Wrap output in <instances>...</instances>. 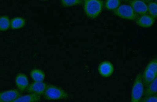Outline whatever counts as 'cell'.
I'll list each match as a JSON object with an SVG mask.
<instances>
[{"instance_id": "1", "label": "cell", "mask_w": 157, "mask_h": 102, "mask_svg": "<svg viewBox=\"0 0 157 102\" xmlns=\"http://www.w3.org/2000/svg\"><path fill=\"white\" fill-rule=\"evenodd\" d=\"M83 3L84 12L91 19L98 17L103 10L104 5L102 0H85Z\"/></svg>"}, {"instance_id": "9", "label": "cell", "mask_w": 157, "mask_h": 102, "mask_svg": "<svg viewBox=\"0 0 157 102\" xmlns=\"http://www.w3.org/2000/svg\"><path fill=\"white\" fill-rule=\"evenodd\" d=\"M47 86L44 82H34L29 85L26 90L29 93L40 96L44 94Z\"/></svg>"}, {"instance_id": "5", "label": "cell", "mask_w": 157, "mask_h": 102, "mask_svg": "<svg viewBox=\"0 0 157 102\" xmlns=\"http://www.w3.org/2000/svg\"><path fill=\"white\" fill-rule=\"evenodd\" d=\"M116 16L128 21H135L138 16L129 5H121L117 9L113 11Z\"/></svg>"}, {"instance_id": "2", "label": "cell", "mask_w": 157, "mask_h": 102, "mask_svg": "<svg viewBox=\"0 0 157 102\" xmlns=\"http://www.w3.org/2000/svg\"><path fill=\"white\" fill-rule=\"evenodd\" d=\"M141 77L144 88L148 85L157 77V60L155 58L150 61L141 73Z\"/></svg>"}, {"instance_id": "13", "label": "cell", "mask_w": 157, "mask_h": 102, "mask_svg": "<svg viewBox=\"0 0 157 102\" xmlns=\"http://www.w3.org/2000/svg\"><path fill=\"white\" fill-rule=\"evenodd\" d=\"M157 77L151 82L144 90V97H150L157 95Z\"/></svg>"}, {"instance_id": "19", "label": "cell", "mask_w": 157, "mask_h": 102, "mask_svg": "<svg viewBox=\"0 0 157 102\" xmlns=\"http://www.w3.org/2000/svg\"><path fill=\"white\" fill-rule=\"evenodd\" d=\"M84 2L82 0H62L61 5L66 7L81 5Z\"/></svg>"}, {"instance_id": "11", "label": "cell", "mask_w": 157, "mask_h": 102, "mask_svg": "<svg viewBox=\"0 0 157 102\" xmlns=\"http://www.w3.org/2000/svg\"><path fill=\"white\" fill-rule=\"evenodd\" d=\"M15 82L18 90L23 92L27 89L29 85V80L28 77L23 73L18 74L15 79Z\"/></svg>"}, {"instance_id": "6", "label": "cell", "mask_w": 157, "mask_h": 102, "mask_svg": "<svg viewBox=\"0 0 157 102\" xmlns=\"http://www.w3.org/2000/svg\"><path fill=\"white\" fill-rule=\"evenodd\" d=\"M129 5L137 15H142L148 14L147 4L140 0H131L128 1Z\"/></svg>"}, {"instance_id": "7", "label": "cell", "mask_w": 157, "mask_h": 102, "mask_svg": "<svg viewBox=\"0 0 157 102\" xmlns=\"http://www.w3.org/2000/svg\"><path fill=\"white\" fill-rule=\"evenodd\" d=\"M98 71L101 76L104 77H109L113 75L114 72V67L113 64L109 61H103L99 64Z\"/></svg>"}, {"instance_id": "3", "label": "cell", "mask_w": 157, "mask_h": 102, "mask_svg": "<svg viewBox=\"0 0 157 102\" xmlns=\"http://www.w3.org/2000/svg\"><path fill=\"white\" fill-rule=\"evenodd\" d=\"M144 86L141 77V73L136 76L132 88L130 102H140L144 97Z\"/></svg>"}, {"instance_id": "18", "label": "cell", "mask_w": 157, "mask_h": 102, "mask_svg": "<svg viewBox=\"0 0 157 102\" xmlns=\"http://www.w3.org/2000/svg\"><path fill=\"white\" fill-rule=\"evenodd\" d=\"M120 0H107L105 3V8L109 10L114 11L121 5Z\"/></svg>"}, {"instance_id": "21", "label": "cell", "mask_w": 157, "mask_h": 102, "mask_svg": "<svg viewBox=\"0 0 157 102\" xmlns=\"http://www.w3.org/2000/svg\"><path fill=\"white\" fill-rule=\"evenodd\" d=\"M0 102H2L1 101V100H0Z\"/></svg>"}, {"instance_id": "17", "label": "cell", "mask_w": 157, "mask_h": 102, "mask_svg": "<svg viewBox=\"0 0 157 102\" xmlns=\"http://www.w3.org/2000/svg\"><path fill=\"white\" fill-rule=\"evenodd\" d=\"M10 27V20L7 16L0 17V31L7 30Z\"/></svg>"}, {"instance_id": "14", "label": "cell", "mask_w": 157, "mask_h": 102, "mask_svg": "<svg viewBox=\"0 0 157 102\" xmlns=\"http://www.w3.org/2000/svg\"><path fill=\"white\" fill-rule=\"evenodd\" d=\"M31 77L34 82H43L45 77V74L43 71L39 69L32 70L30 72Z\"/></svg>"}, {"instance_id": "12", "label": "cell", "mask_w": 157, "mask_h": 102, "mask_svg": "<svg viewBox=\"0 0 157 102\" xmlns=\"http://www.w3.org/2000/svg\"><path fill=\"white\" fill-rule=\"evenodd\" d=\"M40 96L37 94H30L21 96L12 102H36L40 100Z\"/></svg>"}, {"instance_id": "4", "label": "cell", "mask_w": 157, "mask_h": 102, "mask_svg": "<svg viewBox=\"0 0 157 102\" xmlns=\"http://www.w3.org/2000/svg\"><path fill=\"white\" fill-rule=\"evenodd\" d=\"M45 98L48 100H57L68 98L69 95L63 89L53 85H48L44 92Z\"/></svg>"}, {"instance_id": "16", "label": "cell", "mask_w": 157, "mask_h": 102, "mask_svg": "<svg viewBox=\"0 0 157 102\" xmlns=\"http://www.w3.org/2000/svg\"><path fill=\"white\" fill-rule=\"evenodd\" d=\"M148 14L156 19L157 15V3L156 1H150L147 4Z\"/></svg>"}, {"instance_id": "8", "label": "cell", "mask_w": 157, "mask_h": 102, "mask_svg": "<svg viewBox=\"0 0 157 102\" xmlns=\"http://www.w3.org/2000/svg\"><path fill=\"white\" fill-rule=\"evenodd\" d=\"M21 96V93L19 90L11 89L0 92V100L2 102H12Z\"/></svg>"}, {"instance_id": "10", "label": "cell", "mask_w": 157, "mask_h": 102, "mask_svg": "<svg viewBox=\"0 0 157 102\" xmlns=\"http://www.w3.org/2000/svg\"><path fill=\"white\" fill-rule=\"evenodd\" d=\"M135 21L136 25L140 27L148 28L152 27L154 25L155 19L148 14H147L138 17Z\"/></svg>"}, {"instance_id": "15", "label": "cell", "mask_w": 157, "mask_h": 102, "mask_svg": "<svg viewBox=\"0 0 157 102\" xmlns=\"http://www.w3.org/2000/svg\"><path fill=\"white\" fill-rule=\"evenodd\" d=\"M26 21L25 19L22 17H16L10 20V27L13 30L22 28L24 27Z\"/></svg>"}, {"instance_id": "20", "label": "cell", "mask_w": 157, "mask_h": 102, "mask_svg": "<svg viewBox=\"0 0 157 102\" xmlns=\"http://www.w3.org/2000/svg\"><path fill=\"white\" fill-rule=\"evenodd\" d=\"M140 102H157V95L150 97H144Z\"/></svg>"}]
</instances>
